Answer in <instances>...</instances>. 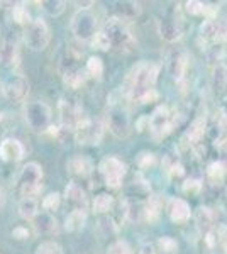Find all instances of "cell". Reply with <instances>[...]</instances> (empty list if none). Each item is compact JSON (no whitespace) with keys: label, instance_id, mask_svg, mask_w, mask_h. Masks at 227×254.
<instances>
[{"label":"cell","instance_id":"obj_1","mask_svg":"<svg viewBox=\"0 0 227 254\" xmlns=\"http://www.w3.org/2000/svg\"><path fill=\"white\" fill-rule=\"evenodd\" d=\"M102 31H104V34L110 43V51L127 53L133 49L134 36L131 32L129 26H127V22H124V20L117 17H109L105 20Z\"/></svg>","mask_w":227,"mask_h":254},{"label":"cell","instance_id":"obj_2","mask_svg":"<svg viewBox=\"0 0 227 254\" xmlns=\"http://www.w3.org/2000/svg\"><path fill=\"white\" fill-rule=\"evenodd\" d=\"M158 75H159V64L152 63V61H141L129 73L127 97L131 98L136 93L152 88L156 85V81H158Z\"/></svg>","mask_w":227,"mask_h":254},{"label":"cell","instance_id":"obj_3","mask_svg":"<svg viewBox=\"0 0 227 254\" xmlns=\"http://www.w3.org/2000/svg\"><path fill=\"white\" fill-rule=\"evenodd\" d=\"M43 166L36 161H29L22 166L17 176V191L22 198H34L43 188Z\"/></svg>","mask_w":227,"mask_h":254},{"label":"cell","instance_id":"obj_4","mask_svg":"<svg viewBox=\"0 0 227 254\" xmlns=\"http://www.w3.org/2000/svg\"><path fill=\"white\" fill-rule=\"evenodd\" d=\"M122 100L110 102L107 109V127L117 139H126L131 134V117L129 110Z\"/></svg>","mask_w":227,"mask_h":254},{"label":"cell","instance_id":"obj_5","mask_svg":"<svg viewBox=\"0 0 227 254\" xmlns=\"http://www.w3.org/2000/svg\"><path fill=\"white\" fill-rule=\"evenodd\" d=\"M51 107L46 102L34 100L29 102L24 107V119H26V124L29 126V129H32L34 132H46L51 127Z\"/></svg>","mask_w":227,"mask_h":254},{"label":"cell","instance_id":"obj_6","mask_svg":"<svg viewBox=\"0 0 227 254\" xmlns=\"http://www.w3.org/2000/svg\"><path fill=\"white\" fill-rule=\"evenodd\" d=\"M70 29L78 41H88L98 32V19L92 9H78L72 17Z\"/></svg>","mask_w":227,"mask_h":254},{"label":"cell","instance_id":"obj_7","mask_svg":"<svg viewBox=\"0 0 227 254\" xmlns=\"http://www.w3.org/2000/svg\"><path fill=\"white\" fill-rule=\"evenodd\" d=\"M51 41V32L44 19H34L24 31V43L31 51H44Z\"/></svg>","mask_w":227,"mask_h":254},{"label":"cell","instance_id":"obj_8","mask_svg":"<svg viewBox=\"0 0 227 254\" xmlns=\"http://www.w3.org/2000/svg\"><path fill=\"white\" fill-rule=\"evenodd\" d=\"M105 132V126L102 124L98 119H85L83 122L76 126L73 130V137H75L76 144L81 146H97L100 144L102 137Z\"/></svg>","mask_w":227,"mask_h":254},{"label":"cell","instance_id":"obj_9","mask_svg":"<svg viewBox=\"0 0 227 254\" xmlns=\"http://www.w3.org/2000/svg\"><path fill=\"white\" fill-rule=\"evenodd\" d=\"M98 171H100L105 185L117 190V188L122 187V180L127 173V166L117 156H105L98 165Z\"/></svg>","mask_w":227,"mask_h":254},{"label":"cell","instance_id":"obj_10","mask_svg":"<svg viewBox=\"0 0 227 254\" xmlns=\"http://www.w3.org/2000/svg\"><path fill=\"white\" fill-rule=\"evenodd\" d=\"M29 80L20 73L9 75L2 83V95L10 104H19L24 102L29 95Z\"/></svg>","mask_w":227,"mask_h":254},{"label":"cell","instance_id":"obj_11","mask_svg":"<svg viewBox=\"0 0 227 254\" xmlns=\"http://www.w3.org/2000/svg\"><path fill=\"white\" fill-rule=\"evenodd\" d=\"M175 127V117L171 116L170 109L166 105H159L150 116V130L156 139H163Z\"/></svg>","mask_w":227,"mask_h":254},{"label":"cell","instance_id":"obj_12","mask_svg":"<svg viewBox=\"0 0 227 254\" xmlns=\"http://www.w3.org/2000/svg\"><path fill=\"white\" fill-rule=\"evenodd\" d=\"M60 119H61V127L65 130H75L76 126L80 122L85 121L83 110L78 104H73L72 100H61L60 102Z\"/></svg>","mask_w":227,"mask_h":254},{"label":"cell","instance_id":"obj_13","mask_svg":"<svg viewBox=\"0 0 227 254\" xmlns=\"http://www.w3.org/2000/svg\"><path fill=\"white\" fill-rule=\"evenodd\" d=\"M158 32L161 39L166 43H176L183 38V26H181V19L176 14H168L163 19L158 20Z\"/></svg>","mask_w":227,"mask_h":254},{"label":"cell","instance_id":"obj_14","mask_svg":"<svg viewBox=\"0 0 227 254\" xmlns=\"http://www.w3.org/2000/svg\"><path fill=\"white\" fill-rule=\"evenodd\" d=\"M166 68L173 80L181 81L188 68V53L185 49H173L170 55H168Z\"/></svg>","mask_w":227,"mask_h":254},{"label":"cell","instance_id":"obj_15","mask_svg":"<svg viewBox=\"0 0 227 254\" xmlns=\"http://www.w3.org/2000/svg\"><path fill=\"white\" fill-rule=\"evenodd\" d=\"M26 154V147L15 137H7L0 141V159L5 163H19Z\"/></svg>","mask_w":227,"mask_h":254},{"label":"cell","instance_id":"obj_16","mask_svg":"<svg viewBox=\"0 0 227 254\" xmlns=\"http://www.w3.org/2000/svg\"><path fill=\"white\" fill-rule=\"evenodd\" d=\"M65 200L67 203L73 207V210H85L88 207V196H86L85 188H81V185L72 182L68 183L67 188H65Z\"/></svg>","mask_w":227,"mask_h":254},{"label":"cell","instance_id":"obj_17","mask_svg":"<svg viewBox=\"0 0 227 254\" xmlns=\"http://www.w3.org/2000/svg\"><path fill=\"white\" fill-rule=\"evenodd\" d=\"M31 222L34 225L36 232L41 236H55L60 232V225H58L56 217L53 214H49V212L41 210Z\"/></svg>","mask_w":227,"mask_h":254},{"label":"cell","instance_id":"obj_18","mask_svg":"<svg viewBox=\"0 0 227 254\" xmlns=\"http://www.w3.org/2000/svg\"><path fill=\"white\" fill-rule=\"evenodd\" d=\"M68 66L61 69V73H63V81L65 85L70 88H80L81 85L86 81V71L85 68H80L78 64L75 63V60L73 58H68Z\"/></svg>","mask_w":227,"mask_h":254},{"label":"cell","instance_id":"obj_19","mask_svg":"<svg viewBox=\"0 0 227 254\" xmlns=\"http://www.w3.org/2000/svg\"><path fill=\"white\" fill-rule=\"evenodd\" d=\"M112 10H114L112 17L121 19L124 22H129V20H134L141 15L143 5L139 2H134V0H122V2L114 3Z\"/></svg>","mask_w":227,"mask_h":254},{"label":"cell","instance_id":"obj_20","mask_svg":"<svg viewBox=\"0 0 227 254\" xmlns=\"http://www.w3.org/2000/svg\"><path fill=\"white\" fill-rule=\"evenodd\" d=\"M168 215L175 224H185L192 217L190 203L183 198H171L168 203Z\"/></svg>","mask_w":227,"mask_h":254},{"label":"cell","instance_id":"obj_21","mask_svg":"<svg viewBox=\"0 0 227 254\" xmlns=\"http://www.w3.org/2000/svg\"><path fill=\"white\" fill-rule=\"evenodd\" d=\"M193 219H195V224H197V229L202 232V234H209V232L214 231L216 227V212L209 207H199L197 212L193 214Z\"/></svg>","mask_w":227,"mask_h":254},{"label":"cell","instance_id":"obj_22","mask_svg":"<svg viewBox=\"0 0 227 254\" xmlns=\"http://www.w3.org/2000/svg\"><path fill=\"white\" fill-rule=\"evenodd\" d=\"M15 56H17V41H15V36H5L0 41V64L2 66H10V64H14Z\"/></svg>","mask_w":227,"mask_h":254},{"label":"cell","instance_id":"obj_23","mask_svg":"<svg viewBox=\"0 0 227 254\" xmlns=\"http://www.w3.org/2000/svg\"><path fill=\"white\" fill-rule=\"evenodd\" d=\"M122 208H124V217H126V220H129V222L138 224L144 219V203L141 200L126 198L122 202Z\"/></svg>","mask_w":227,"mask_h":254},{"label":"cell","instance_id":"obj_24","mask_svg":"<svg viewBox=\"0 0 227 254\" xmlns=\"http://www.w3.org/2000/svg\"><path fill=\"white\" fill-rule=\"evenodd\" d=\"M68 171L75 176H80V178H88L93 171V165L90 159H86L83 156H75L68 161Z\"/></svg>","mask_w":227,"mask_h":254},{"label":"cell","instance_id":"obj_25","mask_svg":"<svg viewBox=\"0 0 227 254\" xmlns=\"http://www.w3.org/2000/svg\"><path fill=\"white\" fill-rule=\"evenodd\" d=\"M210 85L216 92H222L227 87V64H214L212 75H210Z\"/></svg>","mask_w":227,"mask_h":254},{"label":"cell","instance_id":"obj_26","mask_svg":"<svg viewBox=\"0 0 227 254\" xmlns=\"http://www.w3.org/2000/svg\"><path fill=\"white\" fill-rule=\"evenodd\" d=\"M97 234L105 239V237H114L119 234V225L115 224V220L109 215H102L97 220Z\"/></svg>","mask_w":227,"mask_h":254},{"label":"cell","instance_id":"obj_27","mask_svg":"<svg viewBox=\"0 0 227 254\" xmlns=\"http://www.w3.org/2000/svg\"><path fill=\"white\" fill-rule=\"evenodd\" d=\"M86 224V212L85 210H72L65 220V229L68 232H78L85 227Z\"/></svg>","mask_w":227,"mask_h":254},{"label":"cell","instance_id":"obj_28","mask_svg":"<svg viewBox=\"0 0 227 254\" xmlns=\"http://www.w3.org/2000/svg\"><path fill=\"white\" fill-rule=\"evenodd\" d=\"M12 20L24 27H27L32 22L31 12H29L26 2H14V5H12Z\"/></svg>","mask_w":227,"mask_h":254},{"label":"cell","instance_id":"obj_29","mask_svg":"<svg viewBox=\"0 0 227 254\" xmlns=\"http://www.w3.org/2000/svg\"><path fill=\"white\" fill-rule=\"evenodd\" d=\"M204 134H205V121L204 119H197V121H193L192 124H190L185 137H187L188 142H192L193 146H199L202 142V139H204Z\"/></svg>","mask_w":227,"mask_h":254},{"label":"cell","instance_id":"obj_30","mask_svg":"<svg viewBox=\"0 0 227 254\" xmlns=\"http://www.w3.org/2000/svg\"><path fill=\"white\" fill-rule=\"evenodd\" d=\"M17 208H19V215L22 217L24 220H32L39 214L38 200L36 198H20Z\"/></svg>","mask_w":227,"mask_h":254},{"label":"cell","instance_id":"obj_31","mask_svg":"<svg viewBox=\"0 0 227 254\" xmlns=\"http://www.w3.org/2000/svg\"><path fill=\"white\" fill-rule=\"evenodd\" d=\"M114 207V196L109 193H98L95 195L93 202H92V210L95 214H107L110 212Z\"/></svg>","mask_w":227,"mask_h":254},{"label":"cell","instance_id":"obj_32","mask_svg":"<svg viewBox=\"0 0 227 254\" xmlns=\"http://www.w3.org/2000/svg\"><path fill=\"white\" fill-rule=\"evenodd\" d=\"M200 39L205 43H216L217 39V19H205L199 27Z\"/></svg>","mask_w":227,"mask_h":254},{"label":"cell","instance_id":"obj_33","mask_svg":"<svg viewBox=\"0 0 227 254\" xmlns=\"http://www.w3.org/2000/svg\"><path fill=\"white\" fill-rule=\"evenodd\" d=\"M226 168H224V163L222 161H214L210 163L207 166V178L209 182H212L214 185H221L222 182L226 180Z\"/></svg>","mask_w":227,"mask_h":254},{"label":"cell","instance_id":"obj_34","mask_svg":"<svg viewBox=\"0 0 227 254\" xmlns=\"http://www.w3.org/2000/svg\"><path fill=\"white\" fill-rule=\"evenodd\" d=\"M39 5L51 17H58L67 9V2H63V0H43V2H39Z\"/></svg>","mask_w":227,"mask_h":254},{"label":"cell","instance_id":"obj_35","mask_svg":"<svg viewBox=\"0 0 227 254\" xmlns=\"http://www.w3.org/2000/svg\"><path fill=\"white\" fill-rule=\"evenodd\" d=\"M85 71L92 78H102V75H104V61L98 56H90L85 64Z\"/></svg>","mask_w":227,"mask_h":254},{"label":"cell","instance_id":"obj_36","mask_svg":"<svg viewBox=\"0 0 227 254\" xmlns=\"http://www.w3.org/2000/svg\"><path fill=\"white\" fill-rule=\"evenodd\" d=\"M158 248H159V251H163L164 254H178V243H176V239L171 236L159 237Z\"/></svg>","mask_w":227,"mask_h":254},{"label":"cell","instance_id":"obj_37","mask_svg":"<svg viewBox=\"0 0 227 254\" xmlns=\"http://www.w3.org/2000/svg\"><path fill=\"white\" fill-rule=\"evenodd\" d=\"M41 205H43L44 212L53 214V212H56L58 208H60V205H61V195L56 193V191H51V193H48L46 196H44Z\"/></svg>","mask_w":227,"mask_h":254},{"label":"cell","instance_id":"obj_38","mask_svg":"<svg viewBox=\"0 0 227 254\" xmlns=\"http://www.w3.org/2000/svg\"><path fill=\"white\" fill-rule=\"evenodd\" d=\"M107 254H134V251L127 241L117 239V241H114L112 244H109V248H107Z\"/></svg>","mask_w":227,"mask_h":254},{"label":"cell","instance_id":"obj_39","mask_svg":"<svg viewBox=\"0 0 227 254\" xmlns=\"http://www.w3.org/2000/svg\"><path fill=\"white\" fill-rule=\"evenodd\" d=\"M159 98V93L156 92L154 88H150V90H144V92H139L136 95L131 97L133 102H138V104H152Z\"/></svg>","mask_w":227,"mask_h":254},{"label":"cell","instance_id":"obj_40","mask_svg":"<svg viewBox=\"0 0 227 254\" xmlns=\"http://www.w3.org/2000/svg\"><path fill=\"white\" fill-rule=\"evenodd\" d=\"M156 163V158L151 151H141V153L136 156V165L139 170H150V168Z\"/></svg>","mask_w":227,"mask_h":254},{"label":"cell","instance_id":"obj_41","mask_svg":"<svg viewBox=\"0 0 227 254\" xmlns=\"http://www.w3.org/2000/svg\"><path fill=\"white\" fill-rule=\"evenodd\" d=\"M36 254H63V248L55 241H44L38 246Z\"/></svg>","mask_w":227,"mask_h":254},{"label":"cell","instance_id":"obj_42","mask_svg":"<svg viewBox=\"0 0 227 254\" xmlns=\"http://www.w3.org/2000/svg\"><path fill=\"white\" fill-rule=\"evenodd\" d=\"M90 44H92L93 49H100V51H110V43L107 39V36L104 34V31H98L97 34L90 39Z\"/></svg>","mask_w":227,"mask_h":254},{"label":"cell","instance_id":"obj_43","mask_svg":"<svg viewBox=\"0 0 227 254\" xmlns=\"http://www.w3.org/2000/svg\"><path fill=\"white\" fill-rule=\"evenodd\" d=\"M202 190V182L197 178H187L183 182V191L190 195H197Z\"/></svg>","mask_w":227,"mask_h":254},{"label":"cell","instance_id":"obj_44","mask_svg":"<svg viewBox=\"0 0 227 254\" xmlns=\"http://www.w3.org/2000/svg\"><path fill=\"white\" fill-rule=\"evenodd\" d=\"M10 236H12V239H14V241L24 243V241H27L29 237H31V232H29V229L24 227V225H17V227L12 229Z\"/></svg>","mask_w":227,"mask_h":254},{"label":"cell","instance_id":"obj_45","mask_svg":"<svg viewBox=\"0 0 227 254\" xmlns=\"http://www.w3.org/2000/svg\"><path fill=\"white\" fill-rule=\"evenodd\" d=\"M227 41V17L217 19V39L216 43H226Z\"/></svg>","mask_w":227,"mask_h":254},{"label":"cell","instance_id":"obj_46","mask_svg":"<svg viewBox=\"0 0 227 254\" xmlns=\"http://www.w3.org/2000/svg\"><path fill=\"white\" fill-rule=\"evenodd\" d=\"M216 149L221 154H227V134H221V137H217L216 141Z\"/></svg>","mask_w":227,"mask_h":254},{"label":"cell","instance_id":"obj_47","mask_svg":"<svg viewBox=\"0 0 227 254\" xmlns=\"http://www.w3.org/2000/svg\"><path fill=\"white\" fill-rule=\"evenodd\" d=\"M217 126H219V130H221L222 134H227V110H221Z\"/></svg>","mask_w":227,"mask_h":254},{"label":"cell","instance_id":"obj_48","mask_svg":"<svg viewBox=\"0 0 227 254\" xmlns=\"http://www.w3.org/2000/svg\"><path fill=\"white\" fill-rule=\"evenodd\" d=\"M139 254H156V249L151 243H144L139 249Z\"/></svg>","mask_w":227,"mask_h":254},{"label":"cell","instance_id":"obj_49","mask_svg":"<svg viewBox=\"0 0 227 254\" xmlns=\"http://www.w3.org/2000/svg\"><path fill=\"white\" fill-rule=\"evenodd\" d=\"M3 203V193H2V188H0V205Z\"/></svg>","mask_w":227,"mask_h":254},{"label":"cell","instance_id":"obj_50","mask_svg":"<svg viewBox=\"0 0 227 254\" xmlns=\"http://www.w3.org/2000/svg\"><path fill=\"white\" fill-rule=\"evenodd\" d=\"M222 163H224V168H226V173H227V159H224V161H222Z\"/></svg>","mask_w":227,"mask_h":254},{"label":"cell","instance_id":"obj_51","mask_svg":"<svg viewBox=\"0 0 227 254\" xmlns=\"http://www.w3.org/2000/svg\"><path fill=\"white\" fill-rule=\"evenodd\" d=\"M205 254H214V253H212V251H209V253H205Z\"/></svg>","mask_w":227,"mask_h":254}]
</instances>
